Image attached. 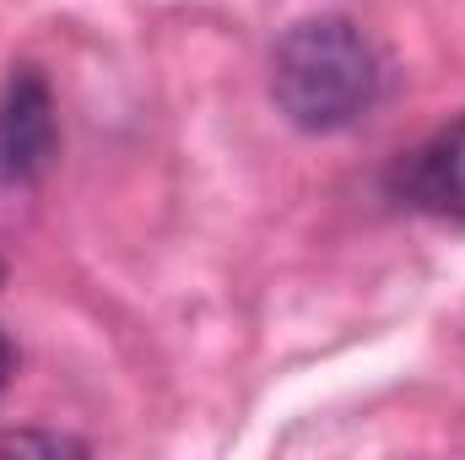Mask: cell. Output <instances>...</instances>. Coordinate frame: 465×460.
<instances>
[{"mask_svg": "<svg viewBox=\"0 0 465 460\" xmlns=\"http://www.w3.org/2000/svg\"><path fill=\"white\" fill-rule=\"evenodd\" d=\"M0 450H11V455H27V450H44V455H60V450H82V445H71V439H44V434H11Z\"/></svg>", "mask_w": 465, "mask_h": 460, "instance_id": "cell-4", "label": "cell"}, {"mask_svg": "<svg viewBox=\"0 0 465 460\" xmlns=\"http://www.w3.org/2000/svg\"><path fill=\"white\" fill-rule=\"evenodd\" d=\"M0 282H5V265H0Z\"/></svg>", "mask_w": 465, "mask_h": 460, "instance_id": "cell-6", "label": "cell"}, {"mask_svg": "<svg viewBox=\"0 0 465 460\" xmlns=\"http://www.w3.org/2000/svg\"><path fill=\"white\" fill-rule=\"evenodd\" d=\"M11 368H16V352H11L5 331H0V390H5V379H11Z\"/></svg>", "mask_w": 465, "mask_h": 460, "instance_id": "cell-5", "label": "cell"}, {"mask_svg": "<svg viewBox=\"0 0 465 460\" xmlns=\"http://www.w3.org/2000/svg\"><path fill=\"white\" fill-rule=\"evenodd\" d=\"M384 93V60L351 16H303L276 38L271 98L298 130L331 135L368 115Z\"/></svg>", "mask_w": 465, "mask_h": 460, "instance_id": "cell-1", "label": "cell"}, {"mask_svg": "<svg viewBox=\"0 0 465 460\" xmlns=\"http://www.w3.org/2000/svg\"><path fill=\"white\" fill-rule=\"evenodd\" d=\"M395 190L428 212V217H444V223H465V115L455 125H444L433 141H422L401 174H395Z\"/></svg>", "mask_w": 465, "mask_h": 460, "instance_id": "cell-3", "label": "cell"}, {"mask_svg": "<svg viewBox=\"0 0 465 460\" xmlns=\"http://www.w3.org/2000/svg\"><path fill=\"white\" fill-rule=\"evenodd\" d=\"M60 152L54 93L38 65H16L0 93V185H33Z\"/></svg>", "mask_w": 465, "mask_h": 460, "instance_id": "cell-2", "label": "cell"}]
</instances>
